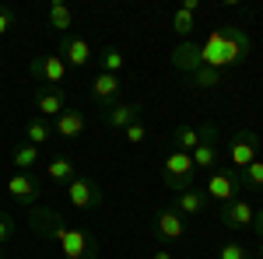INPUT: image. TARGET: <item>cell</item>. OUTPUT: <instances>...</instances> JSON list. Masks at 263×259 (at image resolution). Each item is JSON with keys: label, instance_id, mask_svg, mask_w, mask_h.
I'll return each instance as SVG.
<instances>
[{"label": "cell", "instance_id": "cell-23", "mask_svg": "<svg viewBox=\"0 0 263 259\" xmlns=\"http://www.w3.org/2000/svg\"><path fill=\"white\" fill-rule=\"evenodd\" d=\"M46 175L57 182V186H67V182L78 175V165H74L70 158H53L49 165H46Z\"/></svg>", "mask_w": 263, "mask_h": 259}, {"label": "cell", "instance_id": "cell-28", "mask_svg": "<svg viewBox=\"0 0 263 259\" xmlns=\"http://www.w3.org/2000/svg\"><path fill=\"white\" fill-rule=\"evenodd\" d=\"M218 259H249V252H246L242 242H224L221 252H218Z\"/></svg>", "mask_w": 263, "mask_h": 259}, {"label": "cell", "instance_id": "cell-19", "mask_svg": "<svg viewBox=\"0 0 263 259\" xmlns=\"http://www.w3.org/2000/svg\"><path fill=\"white\" fill-rule=\"evenodd\" d=\"M116 95H120V77H112V74H95L91 77V98L99 102V105H112L116 102Z\"/></svg>", "mask_w": 263, "mask_h": 259}, {"label": "cell", "instance_id": "cell-18", "mask_svg": "<svg viewBox=\"0 0 263 259\" xmlns=\"http://www.w3.org/2000/svg\"><path fill=\"white\" fill-rule=\"evenodd\" d=\"M211 133V126H190V123H182L172 130V144H176V151H186V154H193L197 151V144Z\"/></svg>", "mask_w": 263, "mask_h": 259}, {"label": "cell", "instance_id": "cell-34", "mask_svg": "<svg viewBox=\"0 0 263 259\" xmlns=\"http://www.w3.org/2000/svg\"><path fill=\"white\" fill-rule=\"evenodd\" d=\"M253 228L260 231V238H263V207H260V210H256V224H253Z\"/></svg>", "mask_w": 263, "mask_h": 259}, {"label": "cell", "instance_id": "cell-25", "mask_svg": "<svg viewBox=\"0 0 263 259\" xmlns=\"http://www.w3.org/2000/svg\"><path fill=\"white\" fill-rule=\"evenodd\" d=\"M123 53L120 49H116V46H105V53H102V74H112V77H116V74H120L123 70Z\"/></svg>", "mask_w": 263, "mask_h": 259}, {"label": "cell", "instance_id": "cell-14", "mask_svg": "<svg viewBox=\"0 0 263 259\" xmlns=\"http://www.w3.org/2000/svg\"><path fill=\"white\" fill-rule=\"evenodd\" d=\"M53 126V137H60V140H78L84 133V126H88V119H84V112L81 109H63L57 119L49 123Z\"/></svg>", "mask_w": 263, "mask_h": 259}, {"label": "cell", "instance_id": "cell-17", "mask_svg": "<svg viewBox=\"0 0 263 259\" xmlns=\"http://www.w3.org/2000/svg\"><path fill=\"white\" fill-rule=\"evenodd\" d=\"M168 60H172V67L182 70V74H193L197 67H203L200 63V46H197V42H179V46L168 53Z\"/></svg>", "mask_w": 263, "mask_h": 259}, {"label": "cell", "instance_id": "cell-27", "mask_svg": "<svg viewBox=\"0 0 263 259\" xmlns=\"http://www.w3.org/2000/svg\"><path fill=\"white\" fill-rule=\"evenodd\" d=\"M193 28H197V14H190V11L179 7V11L172 14V32H176V35H190Z\"/></svg>", "mask_w": 263, "mask_h": 259}, {"label": "cell", "instance_id": "cell-3", "mask_svg": "<svg viewBox=\"0 0 263 259\" xmlns=\"http://www.w3.org/2000/svg\"><path fill=\"white\" fill-rule=\"evenodd\" d=\"M218 32H221V70L239 67V63L253 53V39H249V32L239 28V25H224V28H218Z\"/></svg>", "mask_w": 263, "mask_h": 259}, {"label": "cell", "instance_id": "cell-33", "mask_svg": "<svg viewBox=\"0 0 263 259\" xmlns=\"http://www.w3.org/2000/svg\"><path fill=\"white\" fill-rule=\"evenodd\" d=\"M151 259H176V256H172L168 249H158V252H151Z\"/></svg>", "mask_w": 263, "mask_h": 259}, {"label": "cell", "instance_id": "cell-1", "mask_svg": "<svg viewBox=\"0 0 263 259\" xmlns=\"http://www.w3.org/2000/svg\"><path fill=\"white\" fill-rule=\"evenodd\" d=\"M28 224H32L35 235L57 242L60 252H63V259H95V256H99V245H95V238H91V231H88V228H78V224H70V221H63V214H57V210L32 207Z\"/></svg>", "mask_w": 263, "mask_h": 259}, {"label": "cell", "instance_id": "cell-2", "mask_svg": "<svg viewBox=\"0 0 263 259\" xmlns=\"http://www.w3.org/2000/svg\"><path fill=\"white\" fill-rule=\"evenodd\" d=\"M162 179L165 186L172 189V193H186V189H193V182H197V168H193V158L186 154V151H168L165 154V165H162Z\"/></svg>", "mask_w": 263, "mask_h": 259}, {"label": "cell", "instance_id": "cell-10", "mask_svg": "<svg viewBox=\"0 0 263 259\" xmlns=\"http://www.w3.org/2000/svg\"><path fill=\"white\" fill-rule=\"evenodd\" d=\"M7 193L14 196V203L21 207H39V182L32 179V172H14L11 179H7Z\"/></svg>", "mask_w": 263, "mask_h": 259}, {"label": "cell", "instance_id": "cell-15", "mask_svg": "<svg viewBox=\"0 0 263 259\" xmlns=\"http://www.w3.org/2000/svg\"><path fill=\"white\" fill-rule=\"evenodd\" d=\"M63 109H67V98H63L60 88H39V95H35V112H39V119L53 123Z\"/></svg>", "mask_w": 263, "mask_h": 259}, {"label": "cell", "instance_id": "cell-22", "mask_svg": "<svg viewBox=\"0 0 263 259\" xmlns=\"http://www.w3.org/2000/svg\"><path fill=\"white\" fill-rule=\"evenodd\" d=\"M46 140H53V126L39 116H32V119L25 123V144H32V147H42Z\"/></svg>", "mask_w": 263, "mask_h": 259}, {"label": "cell", "instance_id": "cell-5", "mask_svg": "<svg viewBox=\"0 0 263 259\" xmlns=\"http://www.w3.org/2000/svg\"><path fill=\"white\" fill-rule=\"evenodd\" d=\"M63 193H67V203L74 210H99L102 203H105L102 186L95 179H88V175H74V179L63 186Z\"/></svg>", "mask_w": 263, "mask_h": 259}, {"label": "cell", "instance_id": "cell-21", "mask_svg": "<svg viewBox=\"0 0 263 259\" xmlns=\"http://www.w3.org/2000/svg\"><path fill=\"white\" fill-rule=\"evenodd\" d=\"M186 81H190L193 88H203V91H218L224 84V74L221 70H211V67H197L193 74H186Z\"/></svg>", "mask_w": 263, "mask_h": 259}, {"label": "cell", "instance_id": "cell-4", "mask_svg": "<svg viewBox=\"0 0 263 259\" xmlns=\"http://www.w3.org/2000/svg\"><path fill=\"white\" fill-rule=\"evenodd\" d=\"M203 196L207 200H218V203H232V200L242 196V179H239V172H232V168H214V172H207V182H203Z\"/></svg>", "mask_w": 263, "mask_h": 259}, {"label": "cell", "instance_id": "cell-20", "mask_svg": "<svg viewBox=\"0 0 263 259\" xmlns=\"http://www.w3.org/2000/svg\"><path fill=\"white\" fill-rule=\"evenodd\" d=\"M46 18H49V28H53L57 35H67V32H70V25H74V11H70V4L53 0V4H49V11H46Z\"/></svg>", "mask_w": 263, "mask_h": 259}, {"label": "cell", "instance_id": "cell-32", "mask_svg": "<svg viewBox=\"0 0 263 259\" xmlns=\"http://www.w3.org/2000/svg\"><path fill=\"white\" fill-rule=\"evenodd\" d=\"M179 7H182V11H190V14H197V11H200V0H182Z\"/></svg>", "mask_w": 263, "mask_h": 259}, {"label": "cell", "instance_id": "cell-24", "mask_svg": "<svg viewBox=\"0 0 263 259\" xmlns=\"http://www.w3.org/2000/svg\"><path fill=\"white\" fill-rule=\"evenodd\" d=\"M11 165H14L18 172H32V168L39 165V147H32V144H21V147H14Z\"/></svg>", "mask_w": 263, "mask_h": 259}, {"label": "cell", "instance_id": "cell-35", "mask_svg": "<svg viewBox=\"0 0 263 259\" xmlns=\"http://www.w3.org/2000/svg\"><path fill=\"white\" fill-rule=\"evenodd\" d=\"M256 256H260V259H263V238H260V242H256Z\"/></svg>", "mask_w": 263, "mask_h": 259}, {"label": "cell", "instance_id": "cell-12", "mask_svg": "<svg viewBox=\"0 0 263 259\" xmlns=\"http://www.w3.org/2000/svg\"><path fill=\"white\" fill-rule=\"evenodd\" d=\"M57 53L63 56L67 67H88L91 63V42L84 39V35H63Z\"/></svg>", "mask_w": 263, "mask_h": 259}, {"label": "cell", "instance_id": "cell-30", "mask_svg": "<svg viewBox=\"0 0 263 259\" xmlns=\"http://www.w3.org/2000/svg\"><path fill=\"white\" fill-rule=\"evenodd\" d=\"M14 238V217L11 214H0V245Z\"/></svg>", "mask_w": 263, "mask_h": 259}, {"label": "cell", "instance_id": "cell-11", "mask_svg": "<svg viewBox=\"0 0 263 259\" xmlns=\"http://www.w3.org/2000/svg\"><path fill=\"white\" fill-rule=\"evenodd\" d=\"M186 235V217H182L179 210H172V207H165L155 214V238L162 242H179Z\"/></svg>", "mask_w": 263, "mask_h": 259}, {"label": "cell", "instance_id": "cell-29", "mask_svg": "<svg viewBox=\"0 0 263 259\" xmlns=\"http://www.w3.org/2000/svg\"><path fill=\"white\" fill-rule=\"evenodd\" d=\"M123 137H126V144H144L147 140V130H144V123H130L123 130Z\"/></svg>", "mask_w": 263, "mask_h": 259}, {"label": "cell", "instance_id": "cell-31", "mask_svg": "<svg viewBox=\"0 0 263 259\" xmlns=\"http://www.w3.org/2000/svg\"><path fill=\"white\" fill-rule=\"evenodd\" d=\"M11 28H14V11H11V7H4V4H0V35H7V32H11Z\"/></svg>", "mask_w": 263, "mask_h": 259}, {"label": "cell", "instance_id": "cell-6", "mask_svg": "<svg viewBox=\"0 0 263 259\" xmlns=\"http://www.w3.org/2000/svg\"><path fill=\"white\" fill-rule=\"evenodd\" d=\"M256 158H260V137L253 130H239L235 137L228 140V165L232 168L242 172L246 165H253Z\"/></svg>", "mask_w": 263, "mask_h": 259}, {"label": "cell", "instance_id": "cell-7", "mask_svg": "<svg viewBox=\"0 0 263 259\" xmlns=\"http://www.w3.org/2000/svg\"><path fill=\"white\" fill-rule=\"evenodd\" d=\"M28 74L35 81H42V84H63L67 81V74H70V67L63 63L60 53H49V56H32V63H28Z\"/></svg>", "mask_w": 263, "mask_h": 259}, {"label": "cell", "instance_id": "cell-36", "mask_svg": "<svg viewBox=\"0 0 263 259\" xmlns=\"http://www.w3.org/2000/svg\"><path fill=\"white\" fill-rule=\"evenodd\" d=\"M0 259H4V252H0Z\"/></svg>", "mask_w": 263, "mask_h": 259}, {"label": "cell", "instance_id": "cell-9", "mask_svg": "<svg viewBox=\"0 0 263 259\" xmlns=\"http://www.w3.org/2000/svg\"><path fill=\"white\" fill-rule=\"evenodd\" d=\"M193 158V168H197V175L200 172H214L218 168V161H221V144H218V126H211V133L197 144V151L190 154Z\"/></svg>", "mask_w": 263, "mask_h": 259}, {"label": "cell", "instance_id": "cell-26", "mask_svg": "<svg viewBox=\"0 0 263 259\" xmlns=\"http://www.w3.org/2000/svg\"><path fill=\"white\" fill-rule=\"evenodd\" d=\"M242 186L246 189H263V161L260 158L242 168Z\"/></svg>", "mask_w": 263, "mask_h": 259}, {"label": "cell", "instance_id": "cell-16", "mask_svg": "<svg viewBox=\"0 0 263 259\" xmlns=\"http://www.w3.org/2000/svg\"><path fill=\"white\" fill-rule=\"evenodd\" d=\"M172 210H179L182 217H197L207 210V196H203V189H186V193H176L172 196Z\"/></svg>", "mask_w": 263, "mask_h": 259}, {"label": "cell", "instance_id": "cell-8", "mask_svg": "<svg viewBox=\"0 0 263 259\" xmlns=\"http://www.w3.org/2000/svg\"><path fill=\"white\" fill-rule=\"evenodd\" d=\"M221 224L228 231H246V228H253L256 224V210H253V203L249 200H232V203H224L221 207Z\"/></svg>", "mask_w": 263, "mask_h": 259}, {"label": "cell", "instance_id": "cell-13", "mask_svg": "<svg viewBox=\"0 0 263 259\" xmlns=\"http://www.w3.org/2000/svg\"><path fill=\"white\" fill-rule=\"evenodd\" d=\"M102 123L112 130H126L130 123H141V102H112L102 112Z\"/></svg>", "mask_w": 263, "mask_h": 259}]
</instances>
